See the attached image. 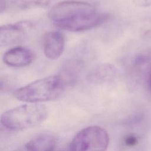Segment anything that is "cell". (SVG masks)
<instances>
[{
    "mask_svg": "<svg viewBox=\"0 0 151 151\" xmlns=\"http://www.w3.org/2000/svg\"><path fill=\"white\" fill-rule=\"evenodd\" d=\"M64 46V37L60 31H51L44 35L43 49L47 58L50 60L57 59L62 54Z\"/></svg>",
    "mask_w": 151,
    "mask_h": 151,
    "instance_id": "cell-7",
    "label": "cell"
},
{
    "mask_svg": "<svg viewBox=\"0 0 151 151\" xmlns=\"http://www.w3.org/2000/svg\"><path fill=\"white\" fill-rule=\"evenodd\" d=\"M55 138L50 134L37 136L13 151H54Z\"/></svg>",
    "mask_w": 151,
    "mask_h": 151,
    "instance_id": "cell-10",
    "label": "cell"
},
{
    "mask_svg": "<svg viewBox=\"0 0 151 151\" xmlns=\"http://www.w3.org/2000/svg\"><path fill=\"white\" fill-rule=\"evenodd\" d=\"M137 5L146 7L151 5V0H132Z\"/></svg>",
    "mask_w": 151,
    "mask_h": 151,
    "instance_id": "cell-14",
    "label": "cell"
},
{
    "mask_svg": "<svg viewBox=\"0 0 151 151\" xmlns=\"http://www.w3.org/2000/svg\"><path fill=\"white\" fill-rule=\"evenodd\" d=\"M109 15L97 11L54 22L58 28L71 32L87 31L98 27L107 21Z\"/></svg>",
    "mask_w": 151,
    "mask_h": 151,
    "instance_id": "cell-5",
    "label": "cell"
},
{
    "mask_svg": "<svg viewBox=\"0 0 151 151\" xmlns=\"http://www.w3.org/2000/svg\"><path fill=\"white\" fill-rule=\"evenodd\" d=\"M35 24L30 21H18L2 25L0 28V44L6 46L23 41L34 29Z\"/></svg>",
    "mask_w": 151,
    "mask_h": 151,
    "instance_id": "cell-6",
    "label": "cell"
},
{
    "mask_svg": "<svg viewBox=\"0 0 151 151\" xmlns=\"http://www.w3.org/2000/svg\"><path fill=\"white\" fill-rule=\"evenodd\" d=\"M96 11H97V5L93 2L66 1L55 4L49 11L48 16L54 23Z\"/></svg>",
    "mask_w": 151,
    "mask_h": 151,
    "instance_id": "cell-4",
    "label": "cell"
},
{
    "mask_svg": "<svg viewBox=\"0 0 151 151\" xmlns=\"http://www.w3.org/2000/svg\"><path fill=\"white\" fill-rule=\"evenodd\" d=\"M6 1L5 0H0V11L1 13L5 11L6 8Z\"/></svg>",
    "mask_w": 151,
    "mask_h": 151,
    "instance_id": "cell-15",
    "label": "cell"
},
{
    "mask_svg": "<svg viewBox=\"0 0 151 151\" xmlns=\"http://www.w3.org/2000/svg\"><path fill=\"white\" fill-rule=\"evenodd\" d=\"M66 87L58 74L50 76L18 88L14 92V96L28 103L48 101L58 98Z\"/></svg>",
    "mask_w": 151,
    "mask_h": 151,
    "instance_id": "cell-1",
    "label": "cell"
},
{
    "mask_svg": "<svg viewBox=\"0 0 151 151\" xmlns=\"http://www.w3.org/2000/svg\"><path fill=\"white\" fill-rule=\"evenodd\" d=\"M52 0H12V4L19 9L45 6Z\"/></svg>",
    "mask_w": 151,
    "mask_h": 151,
    "instance_id": "cell-12",
    "label": "cell"
},
{
    "mask_svg": "<svg viewBox=\"0 0 151 151\" xmlns=\"http://www.w3.org/2000/svg\"><path fill=\"white\" fill-rule=\"evenodd\" d=\"M109 143L107 132L99 126L80 130L73 139L68 151H106Z\"/></svg>",
    "mask_w": 151,
    "mask_h": 151,
    "instance_id": "cell-3",
    "label": "cell"
},
{
    "mask_svg": "<svg viewBox=\"0 0 151 151\" xmlns=\"http://www.w3.org/2000/svg\"><path fill=\"white\" fill-rule=\"evenodd\" d=\"M123 142L126 146L132 147L137 143V139L133 135H127L124 137Z\"/></svg>",
    "mask_w": 151,
    "mask_h": 151,
    "instance_id": "cell-13",
    "label": "cell"
},
{
    "mask_svg": "<svg viewBox=\"0 0 151 151\" xmlns=\"http://www.w3.org/2000/svg\"><path fill=\"white\" fill-rule=\"evenodd\" d=\"M34 58L33 52L28 48L18 46L6 51L2 57L4 63L11 67H23L30 64Z\"/></svg>",
    "mask_w": 151,
    "mask_h": 151,
    "instance_id": "cell-8",
    "label": "cell"
},
{
    "mask_svg": "<svg viewBox=\"0 0 151 151\" xmlns=\"http://www.w3.org/2000/svg\"><path fill=\"white\" fill-rule=\"evenodd\" d=\"M84 63L78 58H70L65 61L58 74L66 86L75 84L82 72Z\"/></svg>",
    "mask_w": 151,
    "mask_h": 151,
    "instance_id": "cell-9",
    "label": "cell"
},
{
    "mask_svg": "<svg viewBox=\"0 0 151 151\" xmlns=\"http://www.w3.org/2000/svg\"><path fill=\"white\" fill-rule=\"evenodd\" d=\"M47 115V109L44 105L29 103L17 106L4 113L1 117V123L7 129L19 131L42 123Z\"/></svg>",
    "mask_w": 151,
    "mask_h": 151,
    "instance_id": "cell-2",
    "label": "cell"
},
{
    "mask_svg": "<svg viewBox=\"0 0 151 151\" xmlns=\"http://www.w3.org/2000/svg\"><path fill=\"white\" fill-rule=\"evenodd\" d=\"M148 86H149V88L151 91V74L149 75V76L148 77Z\"/></svg>",
    "mask_w": 151,
    "mask_h": 151,
    "instance_id": "cell-16",
    "label": "cell"
},
{
    "mask_svg": "<svg viewBox=\"0 0 151 151\" xmlns=\"http://www.w3.org/2000/svg\"><path fill=\"white\" fill-rule=\"evenodd\" d=\"M116 75L115 68L110 64H102L91 70L87 75L88 80L95 83L111 81Z\"/></svg>",
    "mask_w": 151,
    "mask_h": 151,
    "instance_id": "cell-11",
    "label": "cell"
}]
</instances>
